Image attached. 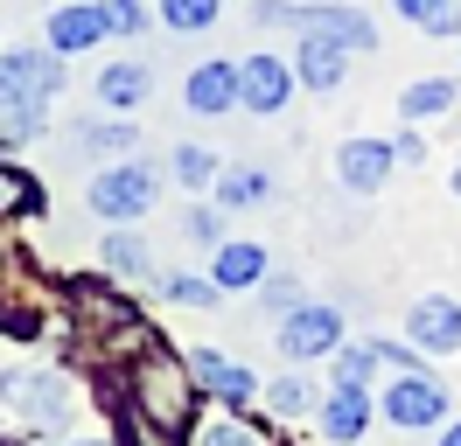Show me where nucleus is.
Masks as SVG:
<instances>
[{
    "instance_id": "2eb2a0df",
    "label": "nucleus",
    "mask_w": 461,
    "mask_h": 446,
    "mask_svg": "<svg viewBox=\"0 0 461 446\" xmlns=\"http://www.w3.org/2000/svg\"><path fill=\"white\" fill-rule=\"evenodd\" d=\"M343 77H349V49H343V42L301 35V56H294V84H308V91H336Z\"/></svg>"
},
{
    "instance_id": "c756f323",
    "label": "nucleus",
    "mask_w": 461,
    "mask_h": 446,
    "mask_svg": "<svg viewBox=\"0 0 461 446\" xmlns=\"http://www.w3.org/2000/svg\"><path fill=\"white\" fill-rule=\"evenodd\" d=\"M259 307L287 321L294 307H301V279H294V272H266V279H259Z\"/></svg>"
},
{
    "instance_id": "5701e85b",
    "label": "nucleus",
    "mask_w": 461,
    "mask_h": 446,
    "mask_svg": "<svg viewBox=\"0 0 461 446\" xmlns=\"http://www.w3.org/2000/svg\"><path fill=\"white\" fill-rule=\"evenodd\" d=\"M217 174H224V161H217L210 147H189V139L175 147V182H182V189H217Z\"/></svg>"
},
{
    "instance_id": "6ab92c4d",
    "label": "nucleus",
    "mask_w": 461,
    "mask_h": 446,
    "mask_svg": "<svg viewBox=\"0 0 461 446\" xmlns=\"http://www.w3.org/2000/svg\"><path fill=\"white\" fill-rule=\"evenodd\" d=\"M266 195H273V174H266V167H224V174H217V202H224V210H252Z\"/></svg>"
},
{
    "instance_id": "c85d7f7f",
    "label": "nucleus",
    "mask_w": 461,
    "mask_h": 446,
    "mask_svg": "<svg viewBox=\"0 0 461 446\" xmlns=\"http://www.w3.org/2000/svg\"><path fill=\"white\" fill-rule=\"evenodd\" d=\"M224 14V0H161V22L182 28V35H196V28H210Z\"/></svg>"
},
{
    "instance_id": "1a4fd4ad",
    "label": "nucleus",
    "mask_w": 461,
    "mask_h": 446,
    "mask_svg": "<svg viewBox=\"0 0 461 446\" xmlns=\"http://www.w3.org/2000/svg\"><path fill=\"white\" fill-rule=\"evenodd\" d=\"M287 98H294V70L280 56H245L238 63V105L245 112L273 119V112H287Z\"/></svg>"
},
{
    "instance_id": "7ed1b4c3",
    "label": "nucleus",
    "mask_w": 461,
    "mask_h": 446,
    "mask_svg": "<svg viewBox=\"0 0 461 446\" xmlns=\"http://www.w3.org/2000/svg\"><path fill=\"white\" fill-rule=\"evenodd\" d=\"M189 405H196V390H189V362L168 356V349H147V356L133 362V412H140L147 425L175 433V425H189Z\"/></svg>"
},
{
    "instance_id": "72a5a7b5",
    "label": "nucleus",
    "mask_w": 461,
    "mask_h": 446,
    "mask_svg": "<svg viewBox=\"0 0 461 446\" xmlns=\"http://www.w3.org/2000/svg\"><path fill=\"white\" fill-rule=\"evenodd\" d=\"M440 446H461V425H447V433H440Z\"/></svg>"
},
{
    "instance_id": "a878e982",
    "label": "nucleus",
    "mask_w": 461,
    "mask_h": 446,
    "mask_svg": "<svg viewBox=\"0 0 461 446\" xmlns=\"http://www.w3.org/2000/svg\"><path fill=\"white\" fill-rule=\"evenodd\" d=\"M189 446H266L245 418H230V412H217V418H203L196 433H189Z\"/></svg>"
},
{
    "instance_id": "b1692460",
    "label": "nucleus",
    "mask_w": 461,
    "mask_h": 446,
    "mask_svg": "<svg viewBox=\"0 0 461 446\" xmlns=\"http://www.w3.org/2000/svg\"><path fill=\"white\" fill-rule=\"evenodd\" d=\"M154 286H161V293H168L175 307H217V300H224V293H217V279H210V272H161Z\"/></svg>"
},
{
    "instance_id": "7c9ffc66",
    "label": "nucleus",
    "mask_w": 461,
    "mask_h": 446,
    "mask_svg": "<svg viewBox=\"0 0 461 446\" xmlns=\"http://www.w3.org/2000/svg\"><path fill=\"white\" fill-rule=\"evenodd\" d=\"M182 237H189V245H224V217H217V210H189V217H182Z\"/></svg>"
},
{
    "instance_id": "f704fd0d",
    "label": "nucleus",
    "mask_w": 461,
    "mask_h": 446,
    "mask_svg": "<svg viewBox=\"0 0 461 446\" xmlns=\"http://www.w3.org/2000/svg\"><path fill=\"white\" fill-rule=\"evenodd\" d=\"M70 446H113V440H91V433H85V440H70Z\"/></svg>"
},
{
    "instance_id": "0eeeda50",
    "label": "nucleus",
    "mask_w": 461,
    "mask_h": 446,
    "mask_svg": "<svg viewBox=\"0 0 461 446\" xmlns=\"http://www.w3.org/2000/svg\"><path fill=\"white\" fill-rule=\"evenodd\" d=\"M384 418H392V425H405V433L440 425V418H447V390L433 384L427 370H399V377L384 384Z\"/></svg>"
},
{
    "instance_id": "f8f14e48",
    "label": "nucleus",
    "mask_w": 461,
    "mask_h": 446,
    "mask_svg": "<svg viewBox=\"0 0 461 446\" xmlns=\"http://www.w3.org/2000/svg\"><path fill=\"white\" fill-rule=\"evenodd\" d=\"M182 98H189V112L196 119H224V112H238V63H196L189 70V84H182Z\"/></svg>"
},
{
    "instance_id": "2f4dec72",
    "label": "nucleus",
    "mask_w": 461,
    "mask_h": 446,
    "mask_svg": "<svg viewBox=\"0 0 461 446\" xmlns=\"http://www.w3.org/2000/svg\"><path fill=\"white\" fill-rule=\"evenodd\" d=\"M98 7H105V28H113V35H140V28H147L140 0H98Z\"/></svg>"
},
{
    "instance_id": "393cba45",
    "label": "nucleus",
    "mask_w": 461,
    "mask_h": 446,
    "mask_svg": "<svg viewBox=\"0 0 461 446\" xmlns=\"http://www.w3.org/2000/svg\"><path fill=\"white\" fill-rule=\"evenodd\" d=\"M266 405H273V418H308L315 412V384H308V377H273V384H266Z\"/></svg>"
},
{
    "instance_id": "6e6552de",
    "label": "nucleus",
    "mask_w": 461,
    "mask_h": 446,
    "mask_svg": "<svg viewBox=\"0 0 461 446\" xmlns=\"http://www.w3.org/2000/svg\"><path fill=\"white\" fill-rule=\"evenodd\" d=\"M113 28H105V7L98 0H57V14L42 22V42L57 56H85V49H98Z\"/></svg>"
},
{
    "instance_id": "9d476101",
    "label": "nucleus",
    "mask_w": 461,
    "mask_h": 446,
    "mask_svg": "<svg viewBox=\"0 0 461 446\" xmlns=\"http://www.w3.org/2000/svg\"><path fill=\"white\" fill-rule=\"evenodd\" d=\"M392 139H343L336 147V182H343L349 195H377L384 182H392Z\"/></svg>"
},
{
    "instance_id": "bb28decb",
    "label": "nucleus",
    "mask_w": 461,
    "mask_h": 446,
    "mask_svg": "<svg viewBox=\"0 0 461 446\" xmlns=\"http://www.w3.org/2000/svg\"><path fill=\"white\" fill-rule=\"evenodd\" d=\"M371 370H377V349H371V342L336 349V390H371Z\"/></svg>"
},
{
    "instance_id": "dca6fc26",
    "label": "nucleus",
    "mask_w": 461,
    "mask_h": 446,
    "mask_svg": "<svg viewBox=\"0 0 461 446\" xmlns=\"http://www.w3.org/2000/svg\"><path fill=\"white\" fill-rule=\"evenodd\" d=\"M147 91H154V70H147V63H113V70H98V105L105 112H140Z\"/></svg>"
},
{
    "instance_id": "423d86ee",
    "label": "nucleus",
    "mask_w": 461,
    "mask_h": 446,
    "mask_svg": "<svg viewBox=\"0 0 461 446\" xmlns=\"http://www.w3.org/2000/svg\"><path fill=\"white\" fill-rule=\"evenodd\" d=\"M273 342H280V356H287V362H321V356H336V349H343V314H336V307H321V300H301L287 321H280Z\"/></svg>"
},
{
    "instance_id": "9b49d317",
    "label": "nucleus",
    "mask_w": 461,
    "mask_h": 446,
    "mask_svg": "<svg viewBox=\"0 0 461 446\" xmlns=\"http://www.w3.org/2000/svg\"><path fill=\"white\" fill-rule=\"evenodd\" d=\"M405 334L427 356H455L461 349V307L447 293H427V300H412V314H405Z\"/></svg>"
},
{
    "instance_id": "412c9836",
    "label": "nucleus",
    "mask_w": 461,
    "mask_h": 446,
    "mask_svg": "<svg viewBox=\"0 0 461 446\" xmlns=\"http://www.w3.org/2000/svg\"><path fill=\"white\" fill-rule=\"evenodd\" d=\"M0 217H42V189L0 154Z\"/></svg>"
},
{
    "instance_id": "473e14b6",
    "label": "nucleus",
    "mask_w": 461,
    "mask_h": 446,
    "mask_svg": "<svg viewBox=\"0 0 461 446\" xmlns=\"http://www.w3.org/2000/svg\"><path fill=\"white\" fill-rule=\"evenodd\" d=\"M392 154H399V161H427V147H420V133H399V139H392Z\"/></svg>"
},
{
    "instance_id": "4468645a",
    "label": "nucleus",
    "mask_w": 461,
    "mask_h": 446,
    "mask_svg": "<svg viewBox=\"0 0 461 446\" xmlns=\"http://www.w3.org/2000/svg\"><path fill=\"white\" fill-rule=\"evenodd\" d=\"M210 279H217V293H259V279H266V245L224 237V245L210 251Z\"/></svg>"
},
{
    "instance_id": "c9c22d12",
    "label": "nucleus",
    "mask_w": 461,
    "mask_h": 446,
    "mask_svg": "<svg viewBox=\"0 0 461 446\" xmlns=\"http://www.w3.org/2000/svg\"><path fill=\"white\" fill-rule=\"evenodd\" d=\"M455 195H461V167H455Z\"/></svg>"
},
{
    "instance_id": "f257e3e1",
    "label": "nucleus",
    "mask_w": 461,
    "mask_h": 446,
    "mask_svg": "<svg viewBox=\"0 0 461 446\" xmlns=\"http://www.w3.org/2000/svg\"><path fill=\"white\" fill-rule=\"evenodd\" d=\"M63 91V56L42 49H7L0 56V139H29L42 133V112Z\"/></svg>"
},
{
    "instance_id": "cd10ccee",
    "label": "nucleus",
    "mask_w": 461,
    "mask_h": 446,
    "mask_svg": "<svg viewBox=\"0 0 461 446\" xmlns=\"http://www.w3.org/2000/svg\"><path fill=\"white\" fill-rule=\"evenodd\" d=\"M405 22L433 28V35H447V28H461V0H392Z\"/></svg>"
},
{
    "instance_id": "a211bd4d",
    "label": "nucleus",
    "mask_w": 461,
    "mask_h": 446,
    "mask_svg": "<svg viewBox=\"0 0 461 446\" xmlns=\"http://www.w3.org/2000/svg\"><path fill=\"white\" fill-rule=\"evenodd\" d=\"M98 258H105V265H113L119 279H147V286H154V251L140 245V237H133V230H113V237H105V251H98Z\"/></svg>"
},
{
    "instance_id": "ddd939ff",
    "label": "nucleus",
    "mask_w": 461,
    "mask_h": 446,
    "mask_svg": "<svg viewBox=\"0 0 461 446\" xmlns=\"http://www.w3.org/2000/svg\"><path fill=\"white\" fill-rule=\"evenodd\" d=\"M189 377H196L203 390H210V397H217V405H245V397H252V390H259V377H252V370H245V362H230V356H217V349H196V356H189Z\"/></svg>"
},
{
    "instance_id": "f03ea898",
    "label": "nucleus",
    "mask_w": 461,
    "mask_h": 446,
    "mask_svg": "<svg viewBox=\"0 0 461 446\" xmlns=\"http://www.w3.org/2000/svg\"><path fill=\"white\" fill-rule=\"evenodd\" d=\"M0 405L22 418V425H35V433H57V425L77 418V390H70V377H63L57 362H14L0 377Z\"/></svg>"
},
{
    "instance_id": "20e7f679",
    "label": "nucleus",
    "mask_w": 461,
    "mask_h": 446,
    "mask_svg": "<svg viewBox=\"0 0 461 446\" xmlns=\"http://www.w3.org/2000/svg\"><path fill=\"white\" fill-rule=\"evenodd\" d=\"M252 22H259V28H301V35H321V42H343L349 56L377 49L371 14H357V7H287V0H259Z\"/></svg>"
},
{
    "instance_id": "4be33fe9",
    "label": "nucleus",
    "mask_w": 461,
    "mask_h": 446,
    "mask_svg": "<svg viewBox=\"0 0 461 446\" xmlns=\"http://www.w3.org/2000/svg\"><path fill=\"white\" fill-rule=\"evenodd\" d=\"M455 105V84L447 77H420V84H405V98H399V112L420 126V119H440V112Z\"/></svg>"
},
{
    "instance_id": "39448f33",
    "label": "nucleus",
    "mask_w": 461,
    "mask_h": 446,
    "mask_svg": "<svg viewBox=\"0 0 461 446\" xmlns=\"http://www.w3.org/2000/svg\"><path fill=\"white\" fill-rule=\"evenodd\" d=\"M154 195H161V174H154V161H140V154H126L119 167H98L91 174V217H105V223H133L154 210Z\"/></svg>"
},
{
    "instance_id": "aec40b11",
    "label": "nucleus",
    "mask_w": 461,
    "mask_h": 446,
    "mask_svg": "<svg viewBox=\"0 0 461 446\" xmlns=\"http://www.w3.org/2000/svg\"><path fill=\"white\" fill-rule=\"evenodd\" d=\"M77 147H85V154H105V167H113V154H133L140 133H133L126 119H91V126H77Z\"/></svg>"
},
{
    "instance_id": "f3484780",
    "label": "nucleus",
    "mask_w": 461,
    "mask_h": 446,
    "mask_svg": "<svg viewBox=\"0 0 461 446\" xmlns=\"http://www.w3.org/2000/svg\"><path fill=\"white\" fill-rule=\"evenodd\" d=\"M321 433L336 446H357L371 433V397L364 390H329V405H321Z\"/></svg>"
}]
</instances>
